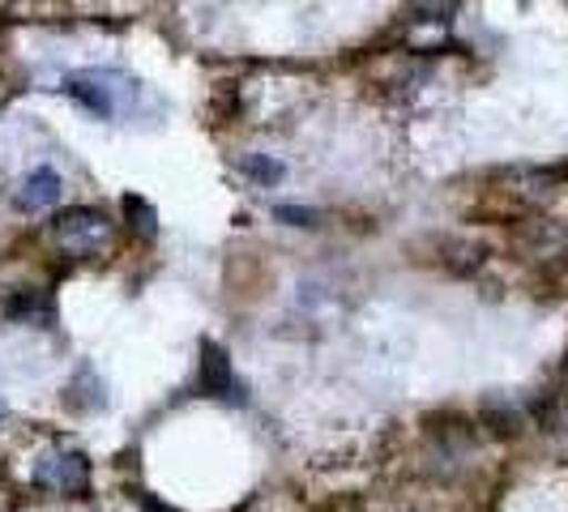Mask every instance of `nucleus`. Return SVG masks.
<instances>
[{
	"mask_svg": "<svg viewBox=\"0 0 568 512\" xmlns=\"http://www.w3.org/2000/svg\"><path fill=\"white\" fill-rule=\"evenodd\" d=\"M52 239H57L60 253L90 260V256L108 253L112 248V223L103 209H90V205H73L52 218Z\"/></svg>",
	"mask_w": 568,
	"mask_h": 512,
	"instance_id": "f257e3e1",
	"label": "nucleus"
},
{
	"mask_svg": "<svg viewBox=\"0 0 568 512\" xmlns=\"http://www.w3.org/2000/svg\"><path fill=\"white\" fill-rule=\"evenodd\" d=\"M34 483L57 491V495H85L90 491V461L78 449H57V453L39 457Z\"/></svg>",
	"mask_w": 568,
	"mask_h": 512,
	"instance_id": "f03ea898",
	"label": "nucleus"
},
{
	"mask_svg": "<svg viewBox=\"0 0 568 512\" xmlns=\"http://www.w3.org/2000/svg\"><path fill=\"white\" fill-rule=\"evenodd\" d=\"M120 78L115 73H99V69H85V73H69L64 78V94L73 99V103H82L90 115H99V120H112L120 112V103H115V94L124 90V85H115Z\"/></svg>",
	"mask_w": 568,
	"mask_h": 512,
	"instance_id": "7ed1b4c3",
	"label": "nucleus"
},
{
	"mask_svg": "<svg viewBox=\"0 0 568 512\" xmlns=\"http://www.w3.org/2000/svg\"><path fill=\"white\" fill-rule=\"evenodd\" d=\"M197 385L205 398H219V401H244V389L231 371L227 350L219 341H201V368H197Z\"/></svg>",
	"mask_w": 568,
	"mask_h": 512,
	"instance_id": "20e7f679",
	"label": "nucleus"
},
{
	"mask_svg": "<svg viewBox=\"0 0 568 512\" xmlns=\"http://www.w3.org/2000/svg\"><path fill=\"white\" fill-rule=\"evenodd\" d=\"M60 193H64V184H60V175L52 167L30 171L27 180H22V188H18V209L22 214H39V209L57 205Z\"/></svg>",
	"mask_w": 568,
	"mask_h": 512,
	"instance_id": "39448f33",
	"label": "nucleus"
},
{
	"mask_svg": "<svg viewBox=\"0 0 568 512\" xmlns=\"http://www.w3.org/2000/svg\"><path fill=\"white\" fill-rule=\"evenodd\" d=\"M4 316L13 325H34V329H52L57 325V304L43 295V290H18L9 304H4Z\"/></svg>",
	"mask_w": 568,
	"mask_h": 512,
	"instance_id": "423d86ee",
	"label": "nucleus"
},
{
	"mask_svg": "<svg viewBox=\"0 0 568 512\" xmlns=\"http://www.w3.org/2000/svg\"><path fill=\"white\" fill-rule=\"evenodd\" d=\"M462 0H406L402 4V18L415 22V27H432V22H449L457 13Z\"/></svg>",
	"mask_w": 568,
	"mask_h": 512,
	"instance_id": "0eeeda50",
	"label": "nucleus"
},
{
	"mask_svg": "<svg viewBox=\"0 0 568 512\" xmlns=\"http://www.w3.org/2000/svg\"><path fill=\"white\" fill-rule=\"evenodd\" d=\"M484 423L491 427V436H517V431H521V419H517V410L500 406V401H487V406H484Z\"/></svg>",
	"mask_w": 568,
	"mask_h": 512,
	"instance_id": "6e6552de",
	"label": "nucleus"
},
{
	"mask_svg": "<svg viewBox=\"0 0 568 512\" xmlns=\"http://www.w3.org/2000/svg\"><path fill=\"white\" fill-rule=\"evenodd\" d=\"M124 214H129V227H138L142 239H154V223L159 218H154V209L142 197H124Z\"/></svg>",
	"mask_w": 568,
	"mask_h": 512,
	"instance_id": "1a4fd4ad",
	"label": "nucleus"
},
{
	"mask_svg": "<svg viewBox=\"0 0 568 512\" xmlns=\"http://www.w3.org/2000/svg\"><path fill=\"white\" fill-rule=\"evenodd\" d=\"M244 175H253L256 184H278V180H283V163L253 154V158H244Z\"/></svg>",
	"mask_w": 568,
	"mask_h": 512,
	"instance_id": "9d476101",
	"label": "nucleus"
},
{
	"mask_svg": "<svg viewBox=\"0 0 568 512\" xmlns=\"http://www.w3.org/2000/svg\"><path fill=\"white\" fill-rule=\"evenodd\" d=\"M278 218H291V223H295V227H304V223H308V218H313V214H308V209H278Z\"/></svg>",
	"mask_w": 568,
	"mask_h": 512,
	"instance_id": "9b49d317",
	"label": "nucleus"
},
{
	"mask_svg": "<svg viewBox=\"0 0 568 512\" xmlns=\"http://www.w3.org/2000/svg\"><path fill=\"white\" fill-rule=\"evenodd\" d=\"M4 419H9V410H4V398H0V423H4Z\"/></svg>",
	"mask_w": 568,
	"mask_h": 512,
	"instance_id": "f8f14e48",
	"label": "nucleus"
}]
</instances>
